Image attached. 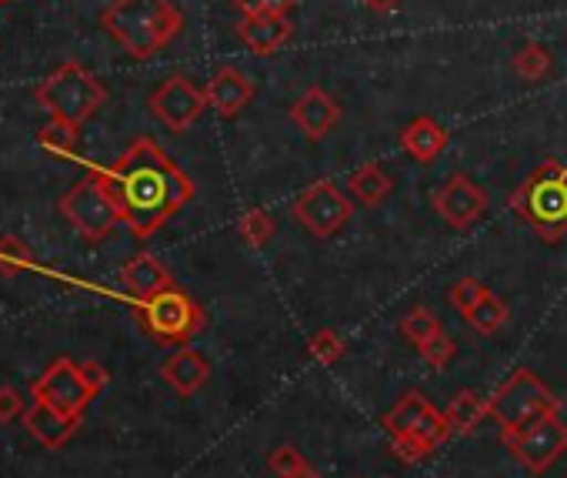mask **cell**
<instances>
[{"label":"cell","mask_w":567,"mask_h":478,"mask_svg":"<svg viewBox=\"0 0 567 478\" xmlns=\"http://www.w3.org/2000/svg\"><path fill=\"white\" fill-rule=\"evenodd\" d=\"M94 171L114 197L121 224H127L141 242L161 231L197 191L194 181L151 138H137L111 167Z\"/></svg>","instance_id":"1"},{"label":"cell","mask_w":567,"mask_h":478,"mask_svg":"<svg viewBox=\"0 0 567 478\" xmlns=\"http://www.w3.org/2000/svg\"><path fill=\"white\" fill-rule=\"evenodd\" d=\"M101 28L134 61H151L181 34L184 14L174 8V0H111Z\"/></svg>","instance_id":"2"},{"label":"cell","mask_w":567,"mask_h":478,"mask_svg":"<svg viewBox=\"0 0 567 478\" xmlns=\"http://www.w3.org/2000/svg\"><path fill=\"white\" fill-rule=\"evenodd\" d=\"M511 207L540 242L557 245L567 234V167L560 161H544L511 194Z\"/></svg>","instance_id":"3"},{"label":"cell","mask_w":567,"mask_h":478,"mask_svg":"<svg viewBox=\"0 0 567 478\" xmlns=\"http://www.w3.org/2000/svg\"><path fill=\"white\" fill-rule=\"evenodd\" d=\"M381 428L391 438V448L401 461L417 465L421 458L434 455L444 438L451 435V425L444 418V411H437L421 391H404L391 411H384Z\"/></svg>","instance_id":"4"},{"label":"cell","mask_w":567,"mask_h":478,"mask_svg":"<svg viewBox=\"0 0 567 478\" xmlns=\"http://www.w3.org/2000/svg\"><path fill=\"white\" fill-rule=\"evenodd\" d=\"M34 98L54 121H64L81 131V124L91 121L104 108L107 88L87 68L71 61V64H61L58 71H51L34 88Z\"/></svg>","instance_id":"5"},{"label":"cell","mask_w":567,"mask_h":478,"mask_svg":"<svg viewBox=\"0 0 567 478\" xmlns=\"http://www.w3.org/2000/svg\"><path fill=\"white\" fill-rule=\"evenodd\" d=\"M137 315H141V328L161 345H187L207 328L204 308L177 285L137 302Z\"/></svg>","instance_id":"6"},{"label":"cell","mask_w":567,"mask_h":478,"mask_svg":"<svg viewBox=\"0 0 567 478\" xmlns=\"http://www.w3.org/2000/svg\"><path fill=\"white\" fill-rule=\"evenodd\" d=\"M557 408H560V401L530 368H514L497 385V391L487 398V415L501 425V431L520 428V425L534 421L537 415H547Z\"/></svg>","instance_id":"7"},{"label":"cell","mask_w":567,"mask_h":478,"mask_svg":"<svg viewBox=\"0 0 567 478\" xmlns=\"http://www.w3.org/2000/svg\"><path fill=\"white\" fill-rule=\"evenodd\" d=\"M58 207L71 221V227L81 237H87V242H104V237L121 224V211H117L114 197L107 194V187L101 184L94 167H91V177L78 181L68 194H61Z\"/></svg>","instance_id":"8"},{"label":"cell","mask_w":567,"mask_h":478,"mask_svg":"<svg viewBox=\"0 0 567 478\" xmlns=\"http://www.w3.org/2000/svg\"><path fill=\"white\" fill-rule=\"evenodd\" d=\"M501 445L530 475H544L567 451V425L557 418V411H547V415H537L534 421H527L520 428L501 431Z\"/></svg>","instance_id":"9"},{"label":"cell","mask_w":567,"mask_h":478,"mask_svg":"<svg viewBox=\"0 0 567 478\" xmlns=\"http://www.w3.org/2000/svg\"><path fill=\"white\" fill-rule=\"evenodd\" d=\"M31 395H34L38 401H48L51 408H58V411L68 415V418H78V421H81V415L87 411V405L94 401V388L84 382L81 365L71 362V358H54V362L44 368V375L34 378Z\"/></svg>","instance_id":"10"},{"label":"cell","mask_w":567,"mask_h":478,"mask_svg":"<svg viewBox=\"0 0 567 478\" xmlns=\"http://www.w3.org/2000/svg\"><path fill=\"white\" fill-rule=\"evenodd\" d=\"M291 214H295V221H301L315 237H334V234L351 221L354 204H351V197H348L331 177H324V181H315V184L295 201Z\"/></svg>","instance_id":"11"},{"label":"cell","mask_w":567,"mask_h":478,"mask_svg":"<svg viewBox=\"0 0 567 478\" xmlns=\"http://www.w3.org/2000/svg\"><path fill=\"white\" fill-rule=\"evenodd\" d=\"M204 108H207V94L194 84V81H187L184 74H171L154 94H151V111H154V118L164 124V128H171V131H187L200 114H204Z\"/></svg>","instance_id":"12"},{"label":"cell","mask_w":567,"mask_h":478,"mask_svg":"<svg viewBox=\"0 0 567 478\" xmlns=\"http://www.w3.org/2000/svg\"><path fill=\"white\" fill-rule=\"evenodd\" d=\"M434 211L457 231H467L471 224H477L487 214V191L477 187L467 174H454L451 181H444L434 191Z\"/></svg>","instance_id":"13"},{"label":"cell","mask_w":567,"mask_h":478,"mask_svg":"<svg viewBox=\"0 0 567 478\" xmlns=\"http://www.w3.org/2000/svg\"><path fill=\"white\" fill-rule=\"evenodd\" d=\"M291 121L308 141H321L331 134V128L341 121V104L324 91V88H308L295 104H291Z\"/></svg>","instance_id":"14"},{"label":"cell","mask_w":567,"mask_h":478,"mask_svg":"<svg viewBox=\"0 0 567 478\" xmlns=\"http://www.w3.org/2000/svg\"><path fill=\"white\" fill-rule=\"evenodd\" d=\"M204 94H207V108L217 118H237L254 101V81L247 74H240L237 68H220L207 81Z\"/></svg>","instance_id":"15"},{"label":"cell","mask_w":567,"mask_h":478,"mask_svg":"<svg viewBox=\"0 0 567 478\" xmlns=\"http://www.w3.org/2000/svg\"><path fill=\"white\" fill-rule=\"evenodd\" d=\"M237 38L244 41V48H250L254 54H274L295 38V24L288 14H257V18H240L237 24Z\"/></svg>","instance_id":"16"},{"label":"cell","mask_w":567,"mask_h":478,"mask_svg":"<svg viewBox=\"0 0 567 478\" xmlns=\"http://www.w3.org/2000/svg\"><path fill=\"white\" fill-rule=\"evenodd\" d=\"M24 421V428L31 431V438L34 441H41L44 448H64L71 438H74V431H78V418H68V415H61L58 408H51L48 401H31V408H28V415L21 418Z\"/></svg>","instance_id":"17"},{"label":"cell","mask_w":567,"mask_h":478,"mask_svg":"<svg viewBox=\"0 0 567 478\" xmlns=\"http://www.w3.org/2000/svg\"><path fill=\"white\" fill-rule=\"evenodd\" d=\"M161 375H164V382H167L177 395L190 398V395H197V391L207 385V378H210V362H207L200 352H194V348H177V352L161 365Z\"/></svg>","instance_id":"18"},{"label":"cell","mask_w":567,"mask_h":478,"mask_svg":"<svg viewBox=\"0 0 567 478\" xmlns=\"http://www.w3.org/2000/svg\"><path fill=\"white\" fill-rule=\"evenodd\" d=\"M121 278H124V288H127L137 302H144V298H151V295H157V292H164V288L174 285L171 272H167L154 255H147V252H144V255H134V258L124 265Z\"/></svg>","instance_id":"19"},{"label":"cell","mask_w":567,"mask_h":478,"mask_svg":"<svg viewBox=\"0 0 567 478\" xmlns=\"http://www.w3.org/2000/svg\"><path fill=\"white\" fill-rule=\"evenodd\" d=\"M401 148H404L414 161L431 164V161H437L441 151L447 148V131H444L434 118L421 114V118H414V121L401 131Z\"/></svg>","instance_id":"20"},{"label":"cell","mask_w":567,"mask_h":478,"mask_svg":"<svg viewBox=\"0 0 567 478\" xmlns=\"http://www.w3.org/2000/svg\"><path fill=\"white\" fill-rule=\"evenodd\" d=\"M444 418L451 425V435H471L484 418H487V398H481L477 391L464 388L457 391L447 408H444Z\"/></svg>","instance_id":"21"},{"label":"cell","mask_w":567,"mask_h":478,"mask_svg":"<svg viewBox=\"0 0 567 478\" xmlns=\"http://www.w3.org/2000/svg\"><path fill=\"white\" fill-rule=\"evenodd\" d=\"M348 187L358 201L364 204H381L391 191H394V181L388 177V171L381 164H361L351 177H348Z\"/></svg>","instance_id":"22"},{"label":"cell","mask_w":567,"mask_h":478,"mask_svg":"<svg viewBox=\"0 0 567 478\" xmlns=\"http://www.w3.org/2000/svg\"><path fill=\"white\" fill-rule=\"evenodd\" d=\"M464 318H467V325H471L477 335H497V332L507 325V305H504V302L487 288V292H484V298H481V302H477Z\"/></svg>","instance_id":"23"},{"label":"cell","mask_w":567,"mask_h":478,"mask_svg":"<svg viewBox=\"0 0 567 478\" xmlns=\"http://www.w3.org/2000/svg\"><path fill=\"white\" fill-rule=\"evenodd\" d=\"M511 68H514V74L524 78V81H540V78L550 74L554 61H550L547 48H540V44H524V48L514 54Z\"/></svg>","instance_id":"24"},{"label":"cell","mask_w":567,"mask_h":478,"mask_svg":"<svg viewBox=\"0 0 567 478\" xmlns=\"http://www.w3.org/2000/svg\"><path fill=\"white\" fill-rule=\"evenodd\" d=\"M237 231H240V237L250 245V248H264L270 237H274V231H277V224H274V217H270V211H264V207H250L240 221H237Z\"/></svg>","instance_id":"25"},{"label":"cell","mask_w":567,"mask_h":478,"mask_svg":"<svg viewBox=\"0 0 567 478\" xmlns=\"http://www.w3.org/2000/svg\"><path fill=\"white\" fill-rule=\"evenodd\" d=\"M437 332H444V328H441L437 315H434L431 308H424V305L411 308V312L401 318V335H404L408 342H414L417 348H421L427 338H434Z\"/></svg>","instance_id":"26"},{"label":"cell","mask_w":567,"mask_h":478,"mask_svg":"<svg viewBox=\"0 0 567 478\" xmlns=\"http://www.w3.org/2000/svg\"><path fill=\"white\" fill-rule=\"evenodd\" d=\"M344 348H348V342H344L334 328H321V332H315V335L308 338V355H311L318 365H324V368L338 365V362L344 358Z\"/></svg>","instance_id":"27"},{"label":"cell","mask_w":567,"mask_h":478,"mask_svg":"<svg viewBox=\"0 0 567 478\" xmlns=\"http://www.w3.org/2000/svg\"><path fill=\"white\" fill-rule=\"evenodd\" d=\"M31 265H34V255L21 237H14V234L0 237V275H21Z\"/></svg>","instance_id":"28"},{"label":"cell","mask_w":567,"mask_h":478,"mask_svg":"<svg viewBox=\"0 0 567 478\" xmlns=\"http://www.w3.org/2000/svg\"><path fill=\"white\" fill-rule=\"evenodd\" d=\"M38 141H41L44 151H51L58 157H71L74 148H78V128H71L64 121H51L48 128H41Z\"/></svg>","instance_id":"29"},{"label":"cell","mask_w":567,"mask_h":478,"mask_svg":"<svg viewBox=\"0 0 567 478\" xmlns=\"http://www.w3.org/2000/svg\"><path fill=\"white\" fill-rule=\"evenodd\" d=\"M267 468L277 475V478H295L308 468V458L295 448V445H277L270 455H267Z\"/></svg>","instance_id":"30"},{"label":"cell","mask_w":567,"mask_h":478,"mask_svg":"<svg viewBox=\"0 0 567 478\" xmlns=\"http://www.w3.org/2000/svg\"><path fill=\"white\" fill-rule=\"evenodd\" d=\"M417 352H421V358H424L431 368L444 372V368L451 365V358L457 355V345H454V338H451L447 332H437V335H434V338H427Z\"/></svg>","instance_id":"31"},{"label":"cell","mask_w":567,"mask_h":478,"mask_svg":"<svg viewBox=\"0 0 567 478\" xmlns=\"http://www.w3.org/2000/svg\"><path fill=\"white\" fill-rule=\"evenodd\" d=\"M484 292H487V288H484L477 278H471V275H467V278H461V282L451 288V295H447V298H451V305H454L461 315H467V312L484 298Z\"/></svg>","instance_id":"32"},{"label":"cell","mask_w":567,"mask_h":478,"mask_svg":"<svg viewBox=\"0 0 567 478\" xmlns=\"http://www.w3.org/2000/svg\"><path fill=\"white\" fill-rule=\"evenodd\" d=\"M28 408H31V401L24 398V391L21 388H14V385H0V421H18V418H24L28 415Z\"/></svg>","instance_id":"33"},{"label":"cell","mask_w":567,"mask_h":478,"mask_svg":"<svg viewBox=\"0 0 567 478\" xmlns=\"http://www.w3.org/2000/svg\"><path fill=\"white\" fill-rule=\"evenodd\" d=\"M240 11V18H257V14H291L298 0H230Z\"/></svg>","instance_id":"34"},{"label":"cell","mask_w":567,"mask_h":478,"mask_svg":"<svg viewBox=\"0 0 567 478\" xmlns=\"http://www.w3.org/2000/svg\"><path fill=\"white\" fill-rule=\"evenodd\" d=\"M81 375H84V382L94 388V395H97V391H104V388H107V382H111L107 368H104V365H97V362H84V365H81Z\"/></svg>","instance_id":"35"},{"label":"cell","mask_w":567,"mask_h":478,"mask_svg":"<svg viewBox=\"0 0 567 478\" xmlns=\"http://www.w3.org/2000/svg\"><path fill=\"white\" fill-rule=\"evenodd\" d=\"M398 4H401V0H364V8L374 11V14H391Z\"/></svg>","instance_id":"36"},{"label":"cell","mask_w":567,"mask_h":478,"mask_svg":"<svg viewBox=\"0 0 567 478\" xmlns=\"http://www.w3.org/2000/svg\"><path fill=\"white\" fill-rule=\"evenodd\" d=\"M295 478H321V475H318V471H315V468H311V465H308V468H305V471H301V475H295Z\"/></svg>","instance_id":"37"},{"label":"cell","mask_w":567,"mask_h":478,"mask_svg":"<svg viewBox=\"0 0 567 478\" xmlns=\"http://www.w3.org/2000/svg\"><path fill=\"white\" fill-rule=\"evenodd\" d=\"M0 4H4V0H0Z\"/></svg>","instance_id":"38"},{"label":"cell","mask_w":567,"mask_h":478,"mask_svg":"<svg viewBox=\"0 0 567 478\" xmlns=\"http://www.w3.org/2000/svg\"><path fill=\"white\" fill-rule=\"evenodd\" d=\"M4 4H8V0H4Z\"/></svg>","instance_id":"39"}]
</instances>
